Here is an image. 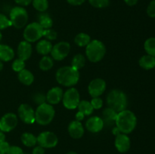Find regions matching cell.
Returning a JSON list of instances; mask_svg holds the SVG:
<instances>
[{
	"label": "cell",
	"instance_id": "52a82bcc",
	"mask_svg": "<svg viewBox=\"0 0 155 154\" xmlns=\"http://www.w3.org/2000/svg\"><path fill=\"white\" fill-rule=\"evenodd\" d=\"M43 28L38 22L28 24L24 30V38L28 42H35L39 40L42 36Z\"/></svg>",
	"mask_w": 155,
	"mask_h": 154
},
{
	"label": "cell",
	"instance_id": "ffe728a7",
	"mask_svg": "<svg viewBox=\"0 0 155 154\" xmlns=\"http://www.w3.org/2000/svg\"><path fill=\"white\" fill-rule=\"evenodd\" d=\"M15 57V51L10 46L0 44V60L7 62Z\"/></svg>",
	"mask_w": 155,
	"mask_h": 154
},
{
	"label": "cell",
	"instance_id": "603a6c76",
	"mask_svg": "<svg viewBox=\"0 0 155 154\" xmlns=\"http://www.w3.org/2000/svg\"><path fill=\"white\" fill-rule=\"evenodd\" d=\"M18 79L25 85H30L34 81V76L30 71L24 69L18 72Z\"/></svg>",
	"mask_w": 155,
	"mask_h": 154
},
{
	"label": "cell",
	"instance_id": "f907efd6",
	"mask_svg": "<svg viewBox=\"0 0 155 154\" xmlns=\"http://www.w3.org/2000/svg\"><path fill=\"white\" fill-rule=\"evenodd\" d=\"M2 38V33H1V32H0V41H1Z\"/></svg>",
	"mask_w": 155,
	"mask_h": 154
},
{
	"label": "cell",
	"instance_id": "60d3db41",
	"mask_svg": "<svg viewBox=\"0 0 155 154\" xmlns=\"http://www.w3.org/2000/svg\"><path fill=\"white\" fill-rule=\"evenodd\" d=\"M32 154H45V148L42 147L39 145L34 146L32 151Z\"/></svg>",
	"mask_w": 155,
	"mask_h": 154
},
{
	"label": "cell",
	"instance_id": "ba28073f",
	"mask_svg": "<svg viewBox=\"0 0 155 154\" xmlns=\"http://www.w3.org/2000/svg\"><path fill=\"white\" fill-rule=\"evenodd\" d=\"M80 101V93L77 89L71 88L64 93L62 102L65 108L68 110H74L78 107Z\"/></svg>",
	"mask_w": 155,
	"mask_h": 154
},
{
	"label": "cell",
	"instance_id": "1f68e13d",
	"mask_svg": "<svg viewBox=\"0 0 155 154\" xmlns=\"http://www.w3.org/2000/svg\"><path fill=\"white\" fill-rule=\"evenodd\" d=\"M89 4L97 8H103L109 5L110 0H89Z\"/></svg>",
	"mask_w": 155,
	"mask_h": 154
},
{
	"label": "cell",
	"instance_id": "d6986e66",
	"mask_svg": "<svg viewBox=\"0 0 155 154\" xmlns=\"http://www.w3.org/2000/svg\"><path fill=\"white\" fill-rule=\"evenodd\" d=\"M102 116V120L104 122V125L111 126L116 122L117 113L115 112L114 110H112V109L107 107V108L103 110Z\"/></svg>",
	"mask_w": 155,
	"mask_h": 154
},
{
	"label": "cell",
	"instance_id": "f546056e",
	"mask_svg": "<svg viewBox=\"0 0 155 154\" xmlns=\"http://www.w3.org/2000/svg\"><path fill=\"white\" fill-rule=\"evenodd\" d=\"M144 48L147 54L155 57V37H151L146 39L144 44Z\"/></svg>",
	"mask_w": 155,
	"mask_h": 154
},
{
	"label": "cell",
	"instance_id": "2e32d148",
	"mask_svg": "<svg viewBox=\"0 0 155 154\" xmlns=\"http://www.w3.org/2000/svg\"><path fill=\"white\" fill-rule=\"evenodd\" d=\"M68 133L74 139H80L84 134V128L80 121H73L68 126Z\"/></svg>",
	"mask_w": 155,
	"mask_h": 154
},
{
	"label": "cell",
	"instance_id": "44dd1931",
	"mask_svg": "<svg viewBox=\"0 0 155 154\" xmlns=\"http://www.w3.org/2000/svg\"><path fill=\"white\" fill-rule=\"evenodd\" d=\"M52 47V44L50 41L43 39L39 41L36 45V51L42 55H48L49 53H51Z\"/></svg>",
	"mask_w": 155,
	"mask_h": 154
},
{
	"label": "cell",
	"instance_id": "30bf717a",
	"mask_svg": "<svg viewBox=\"0 0 155 154\" xmlns=\"http://www.w3.org/2000/svg\"><path fill=\"white\" fill-rule=\"evenodd\" d=\"M71 51V45L67 42H60L52 47L51 55L55 60H62L68 55Z\"/></svg>",
	"mask_w": 155,
	"mask_h": 154
},
{
	"label": "cell",
	"instance_id": "4dcf8cb0",
	"mask_svg": "<svg viewBox=\"0 0 155 154\" xmlns=\"http://www.w3.org/2000/svg\"><path fill=\"white\" fill-rule=\"evenodd\" d=\"M32 4L36 10L40 12L45 11L48 8V0H33Z\"/></svg>",
	"mask_w": 155,
	"mask_h": 154
},
{
	"label": "cell",
	"instance_id": "7a4b0ae2",
	"mask_svg": "<svg viewBox=\"0 0 155 154\" xmlns=\"http://www.w3.org/2000/svg\"><path fill=\"white\" fill-rule=\"evenodd\" d=\"M80 79V72L72 66H63L58 69L56 80L59 84L66 87L75 85Z\"/></svg>",
	"mask_w": 155,
	"mask_h": 154
},
{
	"label": "cell",
	"instance_id": "d6a6232c",
	"mask_svg": "<svg viewBox=\"0 0 155 154\" xmlns=\"http://www.w3.org/2000/svg\"><path fill=\"white\" fill-rule=\"evenodd\" d=\"M24 67H25V61L21 60V59H16L12 63V69L15 72H19L20 71L24 69Z\"/></svg>",
	"mask_w": 155,
	"mask_h": 154
},
{
	"label": "cell",
	"instance_id": "7402d4cb",
	"mask_svg": "<svg viewBox=\"0 0 155 154\" xmlns=\"http://www.w3.org/2000/svg\"><path fill=\"white\" fill-rule=\"evenodd\" d=\"M139 66L144 69H151L155 67V57L146 54L139 59Z\"/></svg>",
	"mask_w": 155,
	"mask_h": 154
},
{
	"label": "cell",
	"instance_id": "836d02e7",
	"mask_svg": "<svg viewBox=\"0 0 155 154\" xmlns=\"http://www.w3.org/2000/svg\"><path fill=\"white\" fill-rule=\"evenodd\" d=\"M42 36L47 39V40H54L57 39V33L52 29H46L43 30Z\"/></svg>",
	"mask_w": 155,
	"mask_h": 154
},
{
	"label": "cell",
	"instance_id": "d590c367",
	"mask_svg": "<svg viewBox=\"0 0 155 154\" xmlns=\"http://www.w3.org/2000/svg\"><path fill=\"white\" fill-rule=\"evenodd\" d=\"M33 99L36 104H37L38 105H40V104H45V101H46V96L42 93H37L33 95Z\"/></svg>",
	"mask_w": 155,
	"mask_h": 154
},
{
	"label": "cell",
	"instance_id": "d4e9b609",
	"mask_svg": "<svg viewBox=\"0 0 155 154\" xmlns=\"http://www.w3.org/2000/svg\"><path fill=\"white\" fill-rule=\"evenodd\" d=\"M38 23L43 28V30L51 28V27L53 26L52 19L47 14H42L39 15V18H38Z\"/></svg>",
	"mask_w": 155,
	"mask_h": 154
},
{
	"label": "cell",
	"instance_id": "277c9868",
	"mask_svg": "<svg viewBox=\"0 0 155 154\" xmlns=\"http://www.w3.org/2000/svg\"><path fill=\"white\" fill-rule=\"evenodd\" d=\"M105 53V46L104 43L99 40H92L86 45V54L88 59L92 63H96L102 60Z\"/></svg>",
	"mask_w": 155,
	"mask_h": 154
},
{
	"label": "cell",
	"instance_id": "83f0119b",
	"mask_svg": "<svg viewBox=\"0 0 155 154\" xmlns=\"http://www.w3.org/2000/svg\"><path fill=\"white\" fill-rule=\"evenodd\" d=\"M74 42L78 46L84 47L86 46L91 42V38L86 33H80L76 36L75 39H74Z\"/></svg>",
	"mask_w": 155,
	"mask_h": 154
},
{
	"label": "cell",
	"instance_id": "cb8c5ba5",
	"mask_svg": "<svg viewBox=\"0 0 155 154\" xmlns=\"http://www.w3.org/2000/svg\"><path fill=\"white\" fill-rule=\"evenodd\" d=\"M21 142L24 146L27 147H33L37 143V138L34 134L29 132H25L21 135Z\"/></svg>",
	"mask_w": 155,
	"mask_h": 154
},
{
	"label": "cell",
	"instance_id": "8fae6325",
	"mask_svg": "<svg viewBox=\"0 0 155 154\" xmlns=\"http://www.w3.org/2000/svg\"><path fill=\"white\" fill-rule=\"evenodd\" d=\"M18 125V117L15 113H8L5 114L0 119V131L9 132L16 128Z\"/></svg>",
	"mask_w": 155,
	"mask_h": 154
},
{
	"label": "cell",
	"instance_id": "ee69618b",
	"mask_svg": "<svg viewBox=\"0 0 155 154\" xmlns=\"http://www.w3.org/2000/svg\"><path fill=\"white\" fill-rule=\"evenodd\" d=\"M84 116H85V115L83 114V113L78 111L77 113V114H76V120L81 122V121L83 119V118H84Z\"/></svg>",
	"mask_w": 155,
	"mask_h": 154
},
{
	"label": "cell",
	"instance_id": "bcb514c9",
	"mask_svg": "<svg viewBox=\"0 0 155 154\" xmlns=\"http://www.w3.org/2000/svg\"><path fill=\"white\" fill-rule=\"evenodd\" d=\"M4 141H5V135L3 131H0V143Z\"/></svg>",
	"mask_w": 155,
	"mask_h": 154
},
{
	"label": "cell",
	"instance_id": "74e56055",
	"mask_svg": "<svg viewBox=\"0 0 155 154\" xmlns=\"http://www.w3.org/2000/svg\"><path fill=\"white\" fill-rule=\"evenodd\" d=\"M147 14L150 18H155V0H152L147 8Z\"/></svg>",
	"mask_w": 155,
	"mask_h": 154
},
{
	"label": "cell",
	"instance_id": "4fadbf2b",
	"mask_svg": "<svg viewBox=\"0 0 155 154\" xmlns=\"http://www.w3.org/2000/svg\"><path fill=\"white\" fill-rule=\"evenodd\" d=\"M106 89V82L102 79H95L89 83L88 90L92 98H97L102 95Z\"/></svg>",
	"mask_w": 155,
	"mask_h": 154
},
{
	"label": "cell",
	"instance_id": "e0dca14e",
	"mask_svg": "<svg viewBox=\"0 0 155 154\" xmlns=\"http://www.w3.org/2000/svg\"><path fill=\"white\" fill-rule=\"evenodd\" d=\"M32 51H33V49H32L31 44L27 41H22L18 45V51H17L18 58L24 61L28 60L31 56Z\"/></svg>",
	"mask_w": 155,
	"mask_h": 154
},
{
	"label": "cell",
	"instance_id": "f35d334b",
	"mask_svg": "<svg viewBox=\"0 0 155 154\" xmlns=\"http://www.w3.org/2000/svg\"><path fill=\"white\" fill-rule=\"evenodd\" d=\"M6 154H24V152L20 146H10L8 151Z\"/></svg>",
	"mask_w": 155,
	"mask_h": 154
},
{
	"label": "cell",
	"instance_id": "5bb4252c",
	"mask_svg": "<svg viewBox=\"0 0 155 154\" xmlns=\"http://www.w3.org/2000/svg\"><path fill=\"white\" fill-rule=\"evenodd\" d=\"M114 145L118 152L124 153L130 149L131 141H130V137L127 136V134H124V133H120L119 134L116 136Z\"/></svg>",
	"mask_w": 155,
	"mask_h": 154
},
{
	"label": "cell",
	"instance_id": "ab89813d",
	"mask_svg": "<svg viewBox=\"0 0 155 154\" xmlns=\"http://www.w3.org/2000/svg\"><path fill=\"white\" fill-rule=\"evenodd\" d=\"M9 147H10V145L7 141L2 142V143H0V152L6 154L8 151Z\"/></svg>",
	"mask_w": 155,
	"mask_h": 154
},
{
	"label": "cell",
	"instance_id": "b9f144b4",
	"mask_svg": "<svg viewBox=\"0 0 155 154\" xmlns=\"http://www.w3.org/2000/svg\"><path fill=\"white\" fill-rule=\"evenodd\" d=\"M68 3L71 5H74V6H77V5H81L82 4L86 2V0H67Z\"/></svg>",
	"mask_w": 155,
	"mask_h": 154
},
{
	"label": "cell",
	"instance_id": "9a60e30c",
	"mask_svg": "<svg viewBox=\"0 0 155 154\" xmlns=\"http://www.w3.org/2000/svg\"><path fill=\"white\" fill-rule=\"evenodd\" d=\"M104 122L102 119L98 116L91 117L86 121V127L88 131L92 133H98L102 130L104 128Z\"/></svg>",
	"mask_w": 155,
	"mask_h": 154
},
{
	"label": "cell",
	"instance_id": "4316f807",
	"mask_svg": "<svg viewBox=\"0 0 155 154\" xmlns=\"http://www.w3.org/2000/svg\"><path fill=\"white\" fill-rule=\"evenodd\" d=\"M86 63V58L82 54H77L73 58L71 61V66L77 70L82 69Z\"/></svg>",
	"mask_w": 155,
	"mask_h": 154
},
{
	"label": "cell",
	"instance_id": "7bdbcfd3",
	"mask_svg": "<svg viewBox=\"0 0 155 154\" xmlns=\"http://www.w3.org/2000/svg\"><path fill=\"white\" fill-rule=\"evenodd\" d=\"M17 4L20 5L21 6H27L32 3L33 0H14Z\"/></svg>",
	"mask_w": 155,
	"mask_h": 154
},
{
	"label": "cell",
	"instance_id": "7c38bea8",
	"mask_svg": "<svg viewBox=\"0 0 155 154\" xmlns=\"http://www.w3.org/2000/svg\"><path fill=\"white\" fill-rule=\"evenodd\" d=\"M18 116L20 119L26 124H33L36 121L34 110L27 104L20 105L18 108Z\"/></svg>",
	"mask_w": 155,
	"mask_h": 154
},
{
	"label": "cell",
	"instance_id": "8992f818",
	"mask_svg": "<svg viewBox=\"0 0 155 154\" xmlns=\"http://www.w3.org/2000/svg\"><path fill=\"white\" fill-rule=\"evenodd\" d=\"M10 21L12 25L17 29H21L28 21V13L22 6H16L10 11Z\"/></svg>",
	"mask_w": 155,
	"mask_h": 154
},
{
	"label": "cell",
	"instance_id": "8d00e7d4",
	"mask_svg": "<svg viewBox=\"0 0 155 154\" xmlns=\"http://www.w3.org/2000/svg\"><path fill=\"white\" fill-rule=\"evenodd\" d=\"M91 104H92V107H93L94 110H98V109L101 108L103 105V101L99 97H97V98H93L92 100L91 101Z\"/></svg>",
	"mask_w": 155,
	"mask_h": 154
},
{
	"label": "cell",
	"instance_id": "816d5d0a",
	"mask_svg": "<svg viewBox=\"0 0 155 154\" xmlns=\"http://www.w3.org/2000/svg\"><path fill=\"white\" fill-rule=\"evenodd\" d=\"M0 154H4V153H2V152H0Z\"/></svg>",
	"mask_w": 155,
	"mask_h": 154
},
{
	"label": "cell",
	"instance_id": "f1b7e54d",
	"mask_svg": "<svg viewBox=\"0 0 155 154\" xmlns=\"http://www.w3.org/2000/svg\"><path fill=\"white\" fill-rule=\"evenodd\" d=\"M53 65H54V61L53 59L51 57H48V55H45L42 57L40 60L39 63V68L43 71L49 70L52 68Z\"/></svg>",
	"mask_w": 155,
	"mask_h": 154
},
{
	"label": "cell",
	"instance_id": "9c48e42d",
	"mask_svg": "<svg viewBox=\"0 0 155 154\" xmlns=\"http://www.w3.org/2000/svg\"><path fill=\"white\" fill-rule=\"evenodd\" d=\"M37 138V143L45 149H50L57 146L58 138L54 133L51 131H44L39 134Z\"/></svg>",
	"mask_w": 155,
	"mask_h": 154
},
{
	"label": "cell",
	"instance_id": "7dc6e473",
	"mask_svg": "<svg viewBox=\"0 0 155 154\" xmlns=\"http://www.w3.org/2000/svg\"><path fill=\"white\" fill-rule=\"evenodd\" d=\"M120 133H121L120 131V130H119V128H117V127H114V129H113V134H114V135H117V134H119Z\"/></svg>",
	"mask_w": 155,
	"mask_h": 154
},
{
	"label": "cell",
	"instance_id": "e575fe53",
	"mask_svg": "<svg viewBox=\"0 0 155 154\" xmlns=\"http://www.w3.org/2000/svg\"><path fill=\"white\" fill-rule=\"evenodd\" d=\"M10 26H12L10 19H8L5 14H0V30H4Z\"/></svg>",
	"mask_w": 155,
	"mask_h": 154
},
{
	"label": "cell",
	"instance_id": "5b68a950",
	"mask_svg": "<svg viewBox=\"0 0 155 154\" xmlns=\"http://www.w3.org/2000/svg\"><path fill=\"white\" fill-rule=\"evenodd\" d=\"M54 109L51 104L47 103L40 104L35 112L36 122L41 125H48L54 119Z\"/></svg>",
	"mask_w": 155,
	"mask_h": 154
},
{
	"label": "cell",
	"instance_id": "f6af8a7d",
	"mask_svg": "<svg viewBox=\"0 0 155 154\" xmlns=\"http://www.w3.org/2000/svg\"><path fill=\"white\" fill-rule=\"evenodd\" d=\"M124 1L125 2L126 4L128 5L129 6H133L137 4L139 0H124Z\"/></svg>",
	"mask_w": 155,
	"mask_h": 154
},
{
	"label": "cell",
	"instance_id": "c3c4849f",
	"mask_svg": "<svg viewBox=\"0 0 155 154\" xmlns=\"http://www.w3.org/2000/svg\"><path fill=\"white\" fill-rule=\"evenodd\" d=\"M65 154H78V153H77V152H76L75 151H70V152H67V153H65Z\"/></svg>",
	"mask_w": 155,
	"mask_h": 154
},
{
	"label": "cell",
	"instance_id": "3957f363",
	"mask_svg": "<svg viewBox=\"0 0 155 154\" xmlns=\"http://www.w3.org/2000/svg\"><path fill=\"white\" fill-rule=\"evenodd\" d=\"M107 104L109 108L117 113L126 110L127 106V98L125 94L120 90H112L107 97Z\"/></svg>",
	"mask_w": 155,
	"mask_h": 154
},
{
	"label": "cell",
	"instance_id": "484cf974",
	"mask_svg": "<svg viewBox=\"0 0 155 154\" xmlns=\"http://www.w3.org/2000/svg\"><path fill=\"white\" fill-rule=\"evenodd\" d=\"M77 108H78V111L83 113L85 116H89L92 114L94 110L91 103L88 101H80Z\"/></svg>",
	"mask_w": 155,
	"mask_h": 154
},
{
	"label": "cell",
	"instance_id": "681fc988",
	"mask_svg": "<svg viewBox=\"0 0 155 154\" xmlns=\"http://www.w3.org/2000/svg\"><path fill=\"white\" fill-rule=\"evenodd\" d=\"M2 69H3V63H2V62L0 60V71H1Z\"/></svg>",
	"mask_w": 155,
	"mask_h": 154
},
{
	"label": "cell",
	"instance_id": "ac0fdd59",
	"mask_svg": "<svg viewBox=\"0 0 155 154\" xmlns=\"http://www.w3.org/2000/svg\"><path fill=\"white\" fill-rule=\"evenodd\" d=\"M64 92L61 88L54 87L50 89L46 95V101L51 105L57 104L60 102L63 98Z\"/></svg>",
	"mask_w": 155,
	"mask_h": 154
},
{
	"label": "cell",
	"instance_id": "6da1fadb",
	"mask_svg": "<svg viewBox=\"0 0 155 154\" xmlns=\"http://www.w3.org/2000/svg\"><path fill=\"white\" fill-rule=\"evenodd\" d=\"M137 119L134 113L129 110H124L117 113L115 125L120 131L124 134H130L135 129Z\"/></svg>",
	"mask_w": 155,
	"mask_h": 154
}]
</instances>
